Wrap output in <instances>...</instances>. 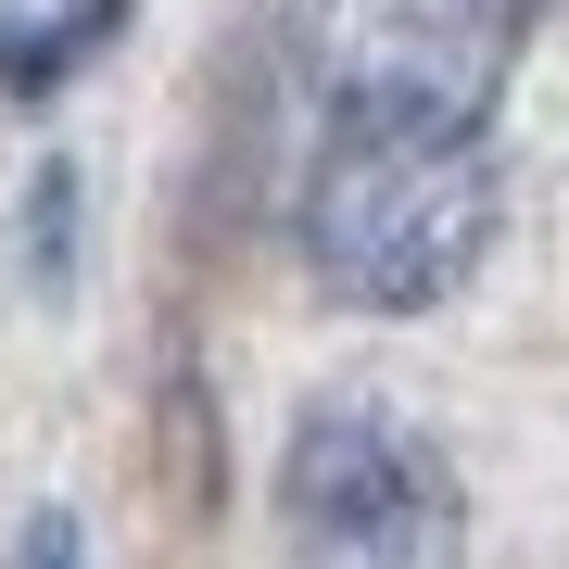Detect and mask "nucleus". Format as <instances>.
Listing matches in <instances>:
<instances>
[{
	"label": "nucleus",
	"mask_w": 569,
	"mask_h": 569,
	"mask_svg": "<svg viewBox=\"0 0 569 569\" xmlns=\"http://www.w3.org/2000/svg\"><path fill=\"white\" fill-rule=\"evenodd\" d=\"M493 216H507V178H493L481 140L456 127H329L317 178H305V253L342 305L418 317L481 266Z\"/></svg>",
	"instance_id": "f257e3e1"
},
{
	"label": "nucleus",
	"mask_w": 569,
	"mask_h": 569,
	"mask_svg": "<svg viewBox=\"0 0 569 569\" xmlns=\"http://www.w3.org/2000/svg\"><path fill=\"white\" fill-rule=\"evenodd\" d=\"M531 39V0H291V63L329 127H456L481 140Z\"/></svg>",
	"instance_id": "f03ea898"
},
{
	"label": "nucleus",
	"mask_w": 569,
	"mask_h": 569,
	"mask_svg": "<svg viewBox=\"0 0 569 569\" xmlns=\"http://www.w3.org/2000/svg\"><path fill=\"white\" fill-rule=\"evenodd\" d=\"M279 545L291 569H456L468 507L430 430L392 406H317L279 443Z\"/></svg>",
	"instance_id": "7ed1b4c3"
},
{
	"label": "nucleus",
	"mask_w": 569,
	"mask_h": 569,
	"mask_svg": "<svg viewBox=\"0 0 569 569\" xmlns=\"http://www.w3.org/2000/svg\"><path fill=\"white\" fill-rule=\"evenodd\" d=\"M114 13L127 0H63V26H0V89H51L77 39H114Z\"/></svg>",
	"instance_id": "20e7f679"
},
{
	"label": "nucleus",
	"mask_w": 569,
	"mask_h": 569,
	"mask_svg": "<svg viewBox=\"0 0 569 569\" xmlns=\"http://www.w3.org/2000/svg\"><path fill=\"white\" fill-rule=\"evenodd\" d=\"M26 569H77V531H63V519H39V531H26Z\"/></svg>",
	"instance_id": "39448f33"
}]
</instances>
